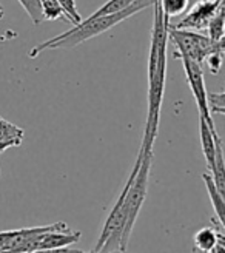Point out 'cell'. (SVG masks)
<instances>
[{"label":"cell","mask_w":225,"mask_h":253,"mask_svg":"<svg viewBox=\"0 0 225 253\" xmlns=\"http://www.w3.org/2000/svg\"><path fill=\"white\" fill-rule=\"evenodd\" d=\"M154 22L151 31V45L148 56V110L144 131V141L141 145L142 151L153 150L159 131L160 108L165 90L167 74V42H168V23L170 17L164 14L160 0H153Z\"/></svg>","instance_id":"1"},{"label":"cell","mask_w":225,"mask_h":253,"mask_svg":"<svg viewBox=\"0 0 225 253\" xmlns=\"http://www.w3.org/2000/svg\"><path fill=\"white\" fill-rule=\"evenodd\" d=\"M151 5H153V0H136L131 6H128L127 9H123L120 12H116V14L101 16V17H94V19L88 17L86 20H82L79 25H74V28L34 46L28 53V56L31 59H34L42 51H45V49H70V48H74V46L83 43L85 41L93 39V37L111 30L112 27H116L117 23L137 14V12H141L142 9L151 6Z\"/></svg>","instance_id":"2"},{"label":"cell","mask_w":225,"mask_h":253,"mask_svg":"<svg viewBox=\"0 0 225 253\" xmlns=\"http://www.w3.org/2000/svg\"><path fill=\"white\" fill-rule=\"evenodd\" d=\"M151 164H153V150H148V151L139 150V155H137L136 164H134V167L130 173V178H128V190H127V196H125L127 221H125V227L122 232L119 252L127 250L136 219L139 216V211L145 202Z\"/></svg>","instance_id":"3"},{"label":"cell","mask_w":225,"mask_h":253,"mask_svg":"<svg viewBox=\"0 0 225 253\" xmlns=\"http://www.w3.org/2000/svg\"><path fill=\"white\" fill-rule=\"evenodd\" d=\"M168 41L174 43L178 51L174 53V57H188L197 63L205 62V59L213 54L215 51H224L225 39L215 42L208 36L199 34L191 30H178L171 28L168 23Z\"/></svg>","instance_id":"4"},{"label":"cell","mask_w":225,"mask_h":253,"mask_svg":"<svg viewBox=\"0 0 225 253\" xmlns=\"http://www.w3.org/2000/svg\"><path fill=\"white\" fill-rule=\"evenodd\" d=\"M182 60L184 65V71L187 76V82H188L191 93L194 96L196 105L199 110V116L204 118L205 122L213 126V118H211V113L208 110V104H207V88H205V79H204V71H202V65L197 63L188 57H179Z\"/></svg>","instance_id":"5"},{"label":"cell","mask_w":225,"mask_h":253,"mask_svg":"<svg viewBox=\"0 0 225 253\" xmlns=\"http://www.w3.org/2000/svg\"><path fill=\"white\" fill-rule=\"evenodd\" d=\"M225 5V0H197L194 6L190 9L178 25H170L171 28L178 30H207L210 20L216 16V12Z\"/></svg>","instance_id":"6"},{"label":"cell","mask_w":225,"mask_h":253,"mask_svg":"<svg viewBox=\"0 0 225 253\" xmlns=\"http://www.w3.org/2000/svg\"><path fill=\"white\" fill-rule=\"evenodd\" d=\"M199 134H201L202 151L205 156V162L210 171L215 169V156H216V139L219 137L215 125L210 126L204 118L199 116Z\"/></svg>","instance_id":"7"},{"label":"cell","mask_w":225,"mask_h":253,"mask_svg":"<svg viewBox=\"0 0 225 253\" xmlns=\"http://www.w3.org/2000/svg\"><path fill=\"white\" fill-rule=\"evenodd\" d=\"M202 179L205 182L207 192H208V196H210V201H211V206H213L215 213H216V218H218L219 224L222 227H225V201H224V195L216 188V185L213 182V178H211L210 173H204Z\"/></svg>","instance_id":"8"},{"label":"cell","mask_w":225,"mask_h":253,"mask_svg":"<svg viewBox=\"0 0 225 253\" xmlns=\"http://www.w3.org/2000/svg\"><path fill=\"white\" fill-rule=\"evenodd\" d=\"M219 227H222L218 222H215L213 227H204V229L197 230L194 238H193V244H194V249L199 250V252H205V253H210L211 249L215 247L216 241H218V230Z\"/></svg>","instance_id":"9"},{"label":"cell","mask_w":225,"mask_h":253,"mask_svg":"<svg viewBox=\"0 0 225 253\" xmlns=\"http://www.w3.org/2000/svg\"><path fill=\"white\" fill-rule=\"evenodd\" d=\"M211 178L216 188L222 195H225V162H224V150H222V139H216V156H215V169L211 171Z\"/></svg>","instance_id":"10"},{"label":"cell","mask_w":225,"mask_h":253,"mask_svg":"<svg viewBox=\"0 0 225 253\" xmlns=\"http://www.w3.org/2000/svg\"><path fill=\"white\" fill-rule=\"evenodd\" d=\"M225 5L216 12V16L210 20L208 23V37L211 41H215V42H219L224 39V36H225Z\"/></svg>","instance_id":"11"},{"label":"cell","mask_w":225,"mask_h":253,"mask_svg":"<svg viewBox=\"0 0 225 253\" xmlns=\"http://www.w3.org/2000/svg\"><path fill=\"white\" fill-rule=\"evenodd\" d=\"M134 2L136 0H108L105 5H102L97 11H94L90 17L94 19V17H101V16L116 14V12H120L123 9H127L128 6H131Z\"/></svg>","instance_id":"12"},{"label":"cell","mask_w":225,"mask_h":253,"mask_svg":"<svg viewBox=\"0 0 225 253\" xmlns=\"http://www.w3.org/2000/svg\"><path fill=\"white\" fill-rule=\"evenodd\" d=\"M23 134L25 133L20 126L5 121L3 118H0V141H16L22 144Z\"/></svg>","instance_id":"13"},{"label":"cell","mask_w":225,"mask_h":253,"mask_svg":"<svg viewBox=\"0 0 225 253\" xmlns=\"http://www.w3.org/2000/svg\"><path fill=\"white\" fill-rule=\"evenodd\" d=\"M42 3V12H43V20H49V22H54L59 19H65L67 16L62 6L59 5L57 0H40Z\"/></svg>","instance_id":"14"},{"label":"cell","mask_w":225,"mask_h":253,"mask_svg":"<svg viewBox=\"0 0 225 253\" xmlns=\"http://www.w3.org/2000/svg\"><path fill=\"white\" fill-rule=\"evenodd\" d=\"M23 9L33 20L34 25H40L43 22V12H42V3L40 0H19Z\"/></svg>","instance_id":"15"},{"label":"cell","mask_w":225,"mask_h":253,"mask_svg":"<svg viewBox=\"0 0 225 253\" xmlns=\"http://www.w3.org/2000/svg\"><path fill=\"white\" fill-rule=\"evenodd\" d=\"M160 6L167 17L179 16L188 6V0H160Z\"/></svg>","instance_id":"16"},{"label":"cell","mask_w":225,"mask_h":253,"mask_svg":"<svg viewBox=\"0 0 225 253\" xmlns=\"http://www.w3.org/2000/svg\"><path fill=\"white\" fill-rule=\"evenodd\" d=\"M59 5L64 9L67 20L71 22L73 25H79L82 22V17L79 14V9L76 5V0H57Z\"/></svg>","instance_id":"17"},{"label":"cell","mask_w":225,"mask_h":253,"mask_svg":"<svg viewBox=\"0 0 225 253\" xmlns=\"http://www.w3.org/2000/svg\"><path fill=\"white\" fill-rule=\"evenodd\" d=\"M207 104L210 113H218L224 115L225 113V93H207Z\"/></svg>","instance_id":"18"},{"label":"cell","mask_w":225,"mask_h":253,"mask_svg":"<svg viewBox=\"0 0 225 253\" xmlns=\"http://www.w3.org/2000/svg\"><path fill=\"white\" fill-rule=\"evenodd\" d=\"M222 57H224V51H215L213 54H210V56L205 59V62L208 63L210 71L213 73V74L219 73V70H221V67H222Z\"/></svg>","instance_id":"19"},{"label":"cell","mask_w":225,"mask_h":253,"mask_svg":"<svg viewBox=\"0 0 225 253\" xmlns=\"http://www.w3.org/2000/svg\"><path fill=\"white\" fill-rule=\"evenodd\" d=\"M210 253H225V236H224V227H219L218 230V241Z\"/></svg>","instance_id":"20"},{"label":"cell","mask_w":225,"mask_h":253,"mask_svg":"<svg viewBox=\"0 0 225 253\" xmlns=\"http://www.w3.org/2000/svg\"><path fill=\"white\" fill-rule=\"evenodd\" d=\"M20 145V142H16V141H0V151H5L11 147H17Z\"/></svg>","instance_id":"21"},{"label":"cell","mask_w":225,"mask_h":253,"mask_svg":"<svg viewBox=\"0 0 225 253\" xmlns=\"http://www.w3.org/2000/svg\"><path fill=\"white\" fill-rule=\"evenodd\" d=\"M77 253H88V252H82V250H79ZM90 253H102V252H90Z\"/></svg>","instance_id":"22"},{"label":"cell","mask_w":225,"mask_h":253,"mask_svg":"<svg viewBox=\"0 0 225 253\" xmlns=\"http://www.w3.org/2000/svg\"><path fill=\"white\" fill-rule=\"evenodd\" d=\"M2 16H3V8L0 6V19H2Z\"/></svg>","instance_id":"23"}]
</instances>
